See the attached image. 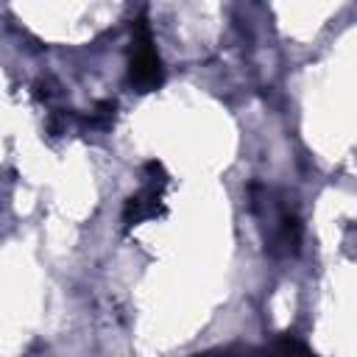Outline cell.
I'll list each match as a JSON object with an SVG mask.
<instances>
[{
    "label": "cell",
    "mask_w": 357,
    "mask_h": 357,
    "mask_svg": "<svg viewBox=\"0 0 357 357\" xmlns=\"http://www.w3.org/2000/svg\"><path fill=\"white\" fill-rule=\"evenodd\" d=\"M131 81L142 89H153L162 81V70H159V56L153 50L151 33L145 25L137 28L134 33V47H131Z\"/></svg>",
    "instance_id": "cell-1"
}]
</instances>
